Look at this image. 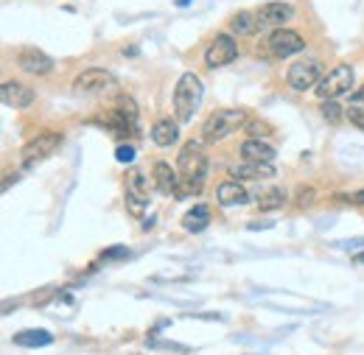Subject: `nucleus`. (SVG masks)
<instances>
[{
	"label": "nucleus",
	"mask_w": 364,
	"mask_h": 355,
	"mask_svg": "<svg viewBox=\"0 0 364 355\" xmlns=\"http://www.w3.org/2000/svg\"><path fill=\"white\" fill-rule=\"evenodd\" d=\"M202 98H205V87H202L199 76L182 73L177 78V87H174V118L180 124H191L202 107Z\"/></svg>",
	"instance_id": "nucleus-1"
},
{
	"label": "nucleus",
	"mask_w": 364,
	"mask_h": 355,
	"mask_svg": "<svg viewBox=\"0 0 364 355\" xmlns=\"http://www.w3.org/2000/svg\"><path fill=\"white\" fill-rule=\"evenodd\" d=\"M249 124L244 109H218L213 115H208V121L202 124V140L205 143H221L230 135H235L238 129H244Z\"/></svg>",
	"instance_id": "nucleus-2"
},
{
	"label": "nucleus",
	"mask_w": 364,
	"mask_h": 355,
	"mask_svg": "<svg viewBox=\"0 0 364 355\" xmlns=\"http://www.w3.org/2000/svg\"><path fill=\"white\" fill-rule=\"evenodd\" d=\"M353 81H356V73H353L351 65H336L334 71H328L322 76V81L314 90H317L319 101H336V98H342V95H348L353 90Z\"/></svg>",
	"instance_id": "nucleus-3"
},
{
	"label": "nucleus",
	"mask_w": 364,
	"mask_h": 355,
	"mask_svg": "<svg viewBox=\"0 0 364 355\" xmlns=\"http://www.w3.org/2000/svg\"><path fill=\"white\" fill-rule=\"evenodd\" d=\"M118 78L104 68H90L81 71L73 78V92L78 95H104V92H118Z\"/></svg>",
	"instance_id": "nucleus-4"
},
{
	"label": "nucleus",
	"mask_w": 364,
	"mask_h": 355,
	"mask_svg": "<svg viewBox=\"0 0 364 355\" xmlns=\"http://www.w3.org/2000/svg\"><path fill=\"white\" fill-rule=\"evenodd\" d=\"M177 171L182 179L188 182H205V174H208V154L202 148V143H188L180 157H177Z\"/></svg>",
	"instance_id": "nucleus-5"
},
{
	"label": "nucleus",
	"mask_w": 364,
	"mask_h": 355,
	"mask_svg": "<svg viewBox=\"0 0 364 355\" xmlns=\"http://www.w3.org/2000/svg\"><path fill=\"white\" fill-rule=\"evenodd\" d=\"M286 81H289L291 90H297V92H305L311 87H317L322 81V62L319 59H300V62H294L289 73H286Z\"/></svg>",
	"instance_id": "nucleus-6"
},
{
	"label": "nucleus",
	"mask_w": 364,
	"mask_h": 355,
	"mask_svg": "<svg viewBox=\"0 0 364 355\" xmlns=\"http://www.w3.org/2000/svg\"><path fill=\"white\" fill-rule=\"evenodd\" d=\"M59 145H62V132H40L37 138H31V140L23 145L20 160H23L25 165L40 162V160L51 157V154H54Z\"/></svg>",
	"instance_id": "nucleus-7"
},
{
	"label": "nucleus",
	"mask_w": 364,
	"mask_h": 355,
	"mask_svg": "<svg viewBox=\"0 0 364 355\" xmlns=\"http://www.w3.org/2000/svg\"><path fill=\"white\" fill-rule=\"evenodd\" d=\"M266 48L272 51V56L289 59L294 54L305 51V40H303L297 31H291V28H275V31L269 34V40H266Z\"/></svg>",
	"instance_id": "nucleus-8"
},
{
	"label": "nucleus",
	"mask_w": 364,
	"mask_h": 355,
	"mask_svg": "<svg viewBox=\"0 0 364 355\" xmlns=\"http://www.w3.org/2000/svg\"><path fill=\"white\" fill-rule=\"evenodd\" d=\"M238 59V45H235V40L230 37V34H216L213 37V42L208 45V51H205V65L208 68H224V65H230V62H235Z\"/></svg>",
	"instance_id": "nucleus-9"
},
{
	"label": "nucleus",
	"mask_w": 364,
	"mask_h": 355,
	"mask_svg": "<svg viewBox=\"0 0 364 355\" xmlns=\"http://www.w3.org/2000/svg\"><path fill=\"white\" fill-rule=\"evenodd\" d=\"M127 207L132 215H143L148 207V182L141 171H129L127 176Z\"/></svg>",
	"instance_id": "nucleus-10"
},
{
	"label": "nucleus",
	"mask_w": 364,
	"mask_h": 355,
	"mask_svg": "<svg viewBox=\"0 0 364 355\" xmlns=\"http://www.w3.org/2000/svg\"><path fill=\"white\" fill-rule=\"evenodd\" d=\"M294 17V6L283 3V0H272V3H264L258 8V23H261V31L264 28H283Z\"/></svg>",
	"instance_id": "nucleus-11"
},
{
	"label": "nucleus",
	"mask_w": 364,
	"mask_h": 355,
	"mask_svg": "<svg viewBox=\"0 0 364 355\" xmlns=\"http://www.w3.org/2000/svg\"><path fill=\"white\" fill-rule=\"evenodd\" d=\"M17 68L23 73H28V76H48L54 71V59L48 54L37 51V48H23L17 54Z\"/></svg>",
	"instance_id": "nucleus-12"
},
{
	"label": "nucleus",
	"mask_w": 364,
	"mask_h": 355,
	"mask_svg": "<svg viewBox=\"0 0 364 355\" xmlns=\"http://www.w3.org/2000/svg\"><path fill=\"white\" fill-rule=\"evenodd\" d=\"M0 98H3V104L11 107V109H25V107L34 104L37 92H34L28 84H23V81H6V84L0 87Z\"/></svg>",
	"instance_id": "nucleus-13"
},
{
	"label": "nucleus",
	"mask_w": 364,
	"mask_h": 355,
	"mask_svg": "<svg viewBox=\"0 0 364 355\" xmlns=\"http://www.w3.org/2000/svg\"><path fill=\"white\" fill-rule=\"evenodd\" d=\"M275 176V165L272 162H241L230 168V179L235 182H261V179H272Z\"/></svg>",
	"instance_id": "nucleus-14"
},
{
	"label": "nucleus",
	"mask_w": 364,
	"mask_h": 355,
	"mask_svg": "<svg viewBox=\"0 0 364 355\" xmlns=\"http://www.w3.org/2000/svg\"><path fill=\"white\" fill-rule=\"evenodd\" d=\"M151 179H154V188L163 193V196H177V188H180V182H182V176H180V171H174L168 162H154L151 165Z\"/></svg>",
	"instance_id": "nucleus-15"
},
{
	"label": "nucleus",
	"mask_w": 364,
	"mask_h": 355,
	"mask_svg": "<svg viewBox=\"0 0 364 355\" xmlns=\"http://www.w3.org/2000/svg\"><path fill=\"white\" fill-rule=\"evenodd\" d=\"M216 199L221 207H241V205H247L249 202V193H247V188H244V182H235V179H230V182H221L216 188Z\"/></svg>",
	"instance_id": "nucleus-16"
},
{
	"label": "nucleus",
	"mask_w": 364,
	"mask_h": 355,
	"mask_svg": "<svg viewBox=\"0 0 364 355\" xmlns=\"http://www.w3.org/2000/svg\"><path fill=\"white\" fill-rule=\"evenodd\" d=\"M278 157L275 145L264 143L261 138H249V140L241 143V160L244 162H272Z\"/></svg>",
	"instance_id": "nucleus-17"
},
{
	"label": "nucleus",
	"mask_w": 364,
	"mask_h": 355,
	"mask_svg": "<svg viewBox=\"0 0 364 355\" xmlns=\"http://www.w3.org/2000/svg\"><path fill=\"white\" fill-rule=\"evenodd\" d=\"M180 140V121H171V118H163L151 126V143L160 145V148H171L174 143Z\"/></svg>",
	"instance_id": "nucleus-18"
},
{
	"label": "nucleus",
	"mask_w": 364,
	"mask_h": 355,
	"mask_svg": "<svg viewBox=\"0 0 364 355\" xmlns=\"http://www.w3.org/2000/svg\"><path fill=\"white\" fill-rule=\"evenodd\" d=\"M230 31L238 34V37H252L261 31V23H258V11H238L230 17Z\"/></svg>",
	"instance_id": "nucleus-19"
},
{
	"label": "nucleus",
	"mask_w": 364,
	"mask_h": 355,
	"mask_svg": "<svg viewBox=\"0 0 364 355\" xmlns=\"http://www.w3.org/2000/svg\"><path fill=\"white\" fill-rule=\"evenodd\" d=\"M255 205H258V210H264V213L278 210V207L286 205V191H283V188H264V191L255 196Z\"/></svg>",
	"instance_id": "nucleus-20"
},
{
	"label": "nucleus",
	"mask_w": 364,
	"mask_h": 355,
	"mask_svg": "<svg viewBox=\"0 0 364 355\" xmlns=\"http://www.w3.org/2000/svg\"><path fill=\"white\" fill-rule=\"evenodd\" d=\"M11 342L17 347H48L54 342V336L48 330H20L11 336Z\"/></svg>",
	"instance_id": "nucleus-21"
},
{
	"label": "nucleus",
	"mask_w": 364,
	"mask_h": 355,
	"mask_svg": "<svg viewBox=\"0 0 364 355\" xmlns=\"http://www.w3.org/2000/svg\"><path fill=\"white\" fill-rule=\"evenodd\" d=\"M208 224H211V210H208V205H194L188 213L182 215V227H185L188 232H202Z\"/></svg>",
	"instance_id": "nucleus-22"
},
{
	"label": "nucleus",
	"mask_w": 364,
	"mask_h": 355,
	"mask_svg": "<svg viewBox=\"0 0 364 355\" xmlns=\"http://www.w3.org/2000/svg\"><path fill=\"white\" fill-rule=\"evenodd\" d=\"M101 126H104V129H110L115 138H129V135H135V132H132V126H129V121H127L118 109H115V112H107V115L101 118Z\"/></svg>",
	"instance_id": "nucleus-23"
},
{
	"label": "nucleus",
	"mask_w": 364,
	"mask_h": 355,
	"mask_svg": "<svg viewBox=\"0 0 364 355\" xmlns=\"http://www.w3.org/2000/svg\"><path fill=\"white\" fill-rule=\"evenodd\" d=\"M118 112L129 121L132 132H135V135H141V112H138V104H135V98H132V95H118Z\"/></svg>",
	"instance_id": "nucleus-24"
},
{
	"label": "nucleus",
	"mask_w": 364,
	"mask_h": 355,
	"mask_svg": "<svg viewBox=\"0 0 364 355\" xmlns=\"http://www.w3.org/2000/svg\"><path fill=\"white\" fill-rule=\"evenodd\" d=\"M319 112H322V118H325L328 124H342V121H345V115H348V112H342V107H339L336 101H322Z\"/></svg>",
	"instance_id": "nucleus-25"
},
{
	"label": "nucleus",
	"mask_w": 364,
	"mask_h": 355,
	"mask_svg": "<svg viewBox=\"0 0 364 355\" xmlns=\"http://www.w3.org/2000/svg\"><path fill=\"white\" fill-rule=\"evenodd\" d=\"M348 121L353 124V126H359L364 132V107H356V104H351V109H348Z\"/></svg>",
	"instance_id": "nucleus-26"
},
{
	"label": "nucleus",
	"mask_w": 364,
	"mask_h": 355,
	"mask_svg": "<svg viewBox=\"0 0 364 355\" xmlns=\"http://www.w3.org/2000/svg\"><path fill=\"white\" fill-rule=\"evenodd\" d=\"M115 157H118V162H132L135 160V145H118V151H115Z\"/></svg>",
	"instance_id": "nucleus-27"
},
{
	"label": "nucleus",
	"mask_w": 364,
	"mask_h": 355,
	"mask_svg": "<svg viewBox=\"0 0 364 355\" xmlns=\"http://www.w3.org/2000/svg\"><path fill=\"white\" fill-rule=\"evenodd\" d=\"M311 202H314V191H311V188H300V191H297V205H300V207H308Z\"/></svg>",
	"instance_id": "nucleus-28"
},
{
	"label": "nucleus",
	"mask_w": 364,
	"mask_h": 355,
	"mask_svg": "<svg viewBox=\"0 0 364 355\" xmlns=\"http://www.w3.org/2000/svg\"><path fill=\"white\" fill-rule=\"evenodd\" d=\"M127 255H129V252H127L124 246H112L110 252H104V255H101V260H115V258H127Z\"/></svg>",
	"instance_id": "nucleus-29"
},
{
	"label": "nucleus",
	"mask_w": 364,
	"mask_h": 355,
	"mask_svg": "<svg viewBox=\"0 0 364 355\" xmlns=\"http://www.w3.org/2000/svg\"><path fill=\"white\" fill-rule=\"evenodd\" d=\"M351 101H353L356 107H364V87H359V90H356V92L351 95Z\"/></svg>",
	"instance_id": "nucleus-30"
},
{
	"label": "nucleus",
	"mask_w": 364,
	"mask_h": 355,
	"mask_svg": "<svg viewBox=\"0 0 364 355\" xmlns=\"http://www.w3.org/2000/svg\"><path fill=\"white\" fill-rule=\"evenodd\" d=\"M247 126H249V132H252V135H261V132H269V126H266V124H247Z\"/></svg>",
	"instance_id": "nucleus-31"
},
{
	"label": "nucleus",
	"mask_w": 364,
	"mask_h": 355,
	"mask_svg": "<svg viewBox=\"0 0 364 355\" xmlns=\"http://www.w3.org/2000/svg\"><path fill=\"white\" fill-rule=\"evenodd\" d=\"M351 202H353V205H359V207H364V188H362V191H356V193L351 196Z\"/></svg>",
	"instance_id": "nucleus-32"
}]
</instances>
